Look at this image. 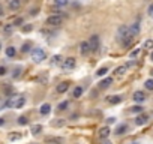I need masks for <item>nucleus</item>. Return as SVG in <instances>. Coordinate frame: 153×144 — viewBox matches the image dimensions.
<instances>
[{"label":"nucleus","instance_id":"f257e3e1","mask_svg":"<svg viewBox=\"0 0 153 144\" xmlns=\"http://www.w3.org/2000/svg\"><path fill=\"white\" fill-rule=\"evenodd\" d=\"M117 38L125 47H129L134 42V38L129 32V26H120L119 30H117Z\"/></svg>","mask_w":153,"mask_h":144},{"label":"nucleus","instance_id":"f03ea898","mask_svg":"<svg viewBox=\"0 0 153 144\" xmlns=\"http://www.w3.org/2000/svg\"><path fill=\"white\" fill-rule=\"evenodd\" d=\"M45 57H47V54H45V51H44L42 48H35V50H32V60H33L35 63L44 62Z\"/></svg>","mask_w":153,"mask_h":144},{"label":"nucleus","instance_id":"7ed1b4c3","mask_svg":"<svg viewBox=\"0 0 153 144\" xmlns=\"http://www.w3.org/2000/svg\"><path fill=\"white\" fill-rule=\"evenodd\" d=\"M63 20H65V17L62 14H56V15H51L47 18V24L51 26V27H56V26H60L63 23Z\"/></svg>","mask_w":153,"mask_h":144},{"label":"nucleus","instance_id":"20e7f679","mask_svg":"<svg viewBox=\"0 0 153 144\" xmlns=\"http://www.w3.org/2000/svg\"><path fill=\"white\" fill-rule=\"evenodd\" d=\"M74 68H75V59H74V57H68V59L63 60L62 69L65 71V72H69V71H72Z\"/></svg>","mask_w":153,"mask_h":144},{"label":"nucleus","instance_id":"39448f33","mask_svg":"<svg viewBox=\"0 0 153 144\" xmlns=\"http://www.w3.org/2000/svg\"><path fill=\"white\" fill-rule=\"evenodd\" d=\"M89 45H90V50L93 51H98L99 50V36L98 35H93L92 38H90V41H89Z\"/></svg>","mask_w":153,"mask_h":144},{"label":"nucleus","instance_id":"423d86ee","mask_svg":"<svg viewBox=\"0 0 153 144\" xmlns=\"http://www.w3.org/2000/svg\"><path fill=\"white\" fill-rule=\"evenodd\" d=\"M147 122H149V116L144 114V113H141V114H140L137 119H135V123H137L138 126H143V125H146Z\"/></svg>","mask_w":153,"mask_h":144},{"label":"nucleus","instance_id":"0eeeda50","mask_svg":"<svg viewBox=\"0 0 153 144\" xmlns=\"http://www.w3.org/2000/svg\"><path fill=\"white\" fill-rule=\"evenodd\" d=\"M90 51H92V50H90V45H89L87 41H83V42L80 44V53H81V54L86 56V54L90 53Z\"/></svg>","mask_w":153,"mask_h":144},{"label":"nucleus","instance_id":"6e6552de","mask_svg":"<svg viewBox=\"0 0 153 144\" xmlns=\"http://www.w3.org/2000/svg\"><path fill=\"white\" fill-rule=\"evenodd\" d=\"M8 6H9L11 11H18L21 8V0H9Z\"/></svg>","mask_w":153,"mask_h":144},{"label":"nucleus","instance_id":"1a4fd4ad","mask_svg":"<svg viewBox=\"0 0 153 144\" xmlns=\"http://www.w3.org/2000/svg\"><path fill=\"white\" fill-rule=\"evenodd\" d=\"M129 32H131L132 38L138 36V35H140V24H138V23H134V24H131V26H129Z\"/></svg>","mask_w":153,"mask_h":144},{"label":"nucleus","instance_id":"9d476101","mask_svg":"<svg viewBox=\"0 0 153 144\" xmlns=\"http://www.w3.org/2000/svg\"><path fill=\"white\" fill-rule=\"evenodd\" d=\"M132 98H134L135 102H143V101L146 99V95L143 93V92H140V90H138V92H135V93H134Z\"/></svg>","mask_w":153,"mask_h":144},{"label":"nucleus","instance_id":"9b49d317","mask_svg":"<svg viewBox=\"0 0 153 144\" xmlns=\"http://www.w3.org/2000/svg\"><path fill=\"white\" fill-rule=\"evenodd\" d=\"M68 89H69V83L63 81V83H60V84L57 86V93H65Z\"/></svg>","mask_w":153,"mask_h":144},{"label":"nucleus","instance_id":"f8f14e48","mask_svg":"<svg viewBox=\"0 0 153 144\" xmlns=\"http://www.w3.org/2000/svg\"><path fill=\"white\" fill-rule=\"evenodd\" d=\"M113 84V78H105V80H102L99 83V89H107Z\"/></svg>","mask_w":153,"mask_h":144},{"label":"nucleus","instance_id":"ddd939ff","mask_svg":"<svg viewBox=\"0 0 153 144\" xmlns=\"http://www.w3.org/2000/svg\"><path fill=\"white\" fill-rule=\"evenodd\" d=\"M39 111H41V114H42V116H48V114H50V111H51V105H50V104H42Z\"/></svg>","mask_w":153,"mask_h":144},{"label":"nucleus","instance_id":"4468645a","mask_svg":"<svg viewBox=\"0 0 153 144\" xmlns=\"http://www.w3.org/2000/svg\"><path fill=\"white\" fill-rule=\"evenodd\" d=\"M24 104H25V98H24V96H17L14 108H21V107L24 105Z\"/></svg>","mask_w":153,"mask_h":144},{"label":"nucleus","instance_id":"2eb2a0df","mask_svg":"<svg viewBox=\"0 0 153 144\" xmlns=\"http://www.w3.org/2000/svg\"><path fill=\"white\" fill-rule=\"evenodd\" d=\"M98 135H99V138H107L108 135H110V129L105 126V128H101L99 129V132H98Z\"/></svg>","mask_w":153,"mask_h":144},{"label":"nucleus","instance_id":"dca6fc26","mask_svg":"<svg viewBox=\"0 0 153 144\" xmlns=\"http://www.w3.org/2000/svg\"><path fill=\"white\" fill-rule=\"evenodd\" d=\"M107 101H108V104H119V102H122V96H116V95H113V96H108L107 98Z\"/></svg>","mask_w":153,"mask_h":144},{"label":"nucleus","instance_id":"f3484780","mask_svg":"<svg viewBox=\"0 0 153 144\" xmlns=\"http://www.w3.org/2000/svg\"><path fill=\"white\" fill-rule=\"evenodd\" d=\"M126 132H127V125H119L117 129H116V134L117 135H123Z\"/></svg>","mask_w":153,"mask_h":144},{"label":"nucleus","instance_id":"a211bd4d","mask_svg":"<svg viewBox=\"0 0 153 144\" xmlns=\"http://www.w3.org/2000/svg\"><path fill=\"white\" fill-rule=\"evenodd\" d=\"M127 71V66L125 65V66H119V68H116V71H114V74H116L117 77H122V75H125V72Z\"/></svg>","mask_w":153,"mask_h":144},{"label":"nucleus","instance_id":"6ab92c4d","mask_svg":"<svg viewBox=\"0 0 153 144\" xmlns=\"http://www.w3.org/2000/svg\"><path fill=\"white\" fill-rule=\"evenodd\" d=\"M41 131H42V126H41V125H33V126H32V134H33V135L41 134Z\"/></svg>","mask_w":153,"mask_h":144},{"label":"nucleus","instance_id":"aec40b11","mask_svg":"<svg viewBox=\"0 0 153 144\" xmlns=\"http://www.w3.org/2000/svg\"><path fill=\"white\" fill-rule=\"evenodd\" d=\"M15 53H17V51H15L14 47H8V48H6V56H8V57H14Z\"/></svg>","mask_w":153,"mask_h":144},{"label":"nucleus","instance_id":"412c9836","mask_svg":"<svg viewBox=\"0 0 153 144\" xmlns=\"http://www.w3.org/2000/svg\"><path fill=\"white\" fill-rule=\"evenodd\" d=\"M12 30H14V24H6L5 27H3V32H5L6 35H11Z\"/></svg>","mask_w":153,"mask_h":144},{"label":"nucleus","instance_id":"4be33fe9","mask_svg":"<svg viewBox=\"0 0 153 144\" xmlns=\"http://www.w3.org/2000/svg\"><path fill=\"white\" fill-rule=\"evenodd\" d=\"M83 95V87H75L74 89V98H80Z\"/></svg>","mask_w":153,"mask_h":144},{"label":"nucleus","instance_id":"5701e85b","mask_svg":"<svg viewBox=\"0 0 153 144\" xmlns=\"http://www.w3.org/2000/svg\"><path fill=\"white\" fill-rule=\"evenodd\" d=\"M21 71H23V68H21V66H17V68L14 69V72H12V77H14V78H18V77L21 75Z\"/></svg>","mask_w":153,"mask_h":144},{"label":"nucleus","instance_id":"b1692460","mask_svg":"<svg viewBox=\"0 0 153 144\" xmlns=\"http://www.w3.org/2000/svg\"><path fill=\"white\" fill-rule=\"evenodd\" d=\"M63 63V57L62 56H54L53 57V65H62Z\"/></svg>","mask_w":153,"mask_h":144},{"label":"nucleus","instance_id":"393cba45","mask_svg":"<svg viewBox=\"0 0 153 144\" xmlns=\"http://www.w3.org/2000/svg\"><path fill=\"white\" fill-rule=\"evenodd\" d=\"M68 105H69V102H68V101H63V102L59 104V107H57V108H59L60 111H63V110H66V108H68Z\"/></svg>","mask_w":153,"mask_h":144},{"label":"nucleus","instance_id":"a878e982","mask_svg":"<svg viewBox=\"0 0 153 144\" xmlns=\"http://www.w3.org/2000/svg\"><path fill=\"white\" fill-rule=\"evenodd\" d=\"M23 135L20 134V132H17V134H9V140L11 141H15V140H20Z\"/></svg>","mask_w":153,"mask_h":144},{"label":"nucleus","instance_id":"bb28decb","mask_svg":"<svg viewBox=\"0 0 153 144\" xmlns=\"http://www.w3.org/2000/svg\"><path fill=\"white\" fill-rule=\"evenodd\" d=\"M32 29H33V26H32V24H25V26H23V27H21V30H23L24 33L32 32Z\"/></svg>","mask_w":153,"mask_h":144},{"label":"nucleus","instance_id":"cd10ccee","mask_svg":"<svg viewBox=\"0 0 153 144\" xmlns=\"http://www.w3.org/2000/svg\"><path fill=\"white\" fill-rule=\"evenodd\" d=\"M144 86H146V89H147V90H153V78L147 80V81L144 83Z\"/></svg>","mask_w":153,"mask_h":144},{"label":"nucleus","instance_id":"c85d7f7f","mask_svg":"<svg viewBox=\"0 0 153 144\" xmlns=\"http://www.w3.org/2000/svg\"><path fill=\"white\" fill-rule=\"evenodd\" d=\"M131 111H132V113H138V114H141V113H143V107H141V105H135V107H132V108H131Z\"/></svg>","mask_w":153,"mask_h":144},{"label":"nucleus","instance_id":"c756f323","mask_svg":"<svg viewBox=\"0 0 153 144\" xmlns=\"http://www.w3.org/2000/svg\"><path fill=\"white\" fill-rule=\"evenodd\" d=\"M63 125H65V120H62V119L53 122V126H54V128H60V126H63Z\"/></svg>","mask_w":153,"mask_h":144},{"label":"nucleus","instance_id":"7c9ffc66","mask_svg":"<svg viewBox=\"0 0 153 144\" xmlns=\"http://www.w3.org/2000/svg\"><path fill=\"white\" fill-rule=\"evenodd\" d=\"M144 48H147V50L153 48V41H152V39H147V41L144 42Z\"/></svg>","mask_w":153,"mask_h":144},{"label":"nucleus","instance_id":"2f4dec72","mask_svg":"<svg viewBox=\"0 0 153 144\" xmlns=\"http://www.w3.org/2000/svg\"><path fill=\"white\" fill-rule=\"evenodd\" d=\"M30 47H32V45H30L29 42H25V44L23 45V48H21V51H23V53H29V51H30Z\"/></svg>","mask_w":153,"mask_h":144},{"label":"nucleus","instance_id":"473e14b6","mask_svg":"<svg viewBox=\"0 0 153 144\" xmlns=\"http://www.w3.org/2000/svg\"><path fill=\"white\" fill-rule=\"evenodd\" d=\"M18 125H27V117H24V116H21V117H18Z\"/></svg>","mask_w":153,"mask_h":144},{"label":"nucleus","instance_id":"72a5a7b5","mask_svg":"<svg viewBox=\"0 0 153 144\" xmlns=\"http://www.w3.org/2000/svg\"><path fill=\"white\" fill-rule=\"evenodd\" d=\"M107 72H108V69H107V68H101V69H98L96 75H98V77H102V75H105Z\"/></svg>","mask_w":153,"mask_h":144},{"label":"nucleus","instance_id":"f704fd0d","mask_svg":"<svg viewBox=\"0 0 153 144\" xmlns=\"http://www.w3.org/2000/svg\"><path fill=\"white\" fill-rule=\"evenodd\" d=\"M54 3L59 6H66L68 5V0H54Z\"/></svg>","mask_w":153,"mask_h":144},{"label":"nucleus","instance_id":"c9c22d12","mask_svg":"<svg viewBox=\"0 0 153 144\" xmlns=\"http://www.w3.org/2000/svg\"><path fill=\"white\" fill-rule=\"evenodd\" d=\"M140 51H141V48H135V50H132L131 53H129V56H131V57H135V56L140 53Z\"/></svg>","mask_w":153,"mask_h":144},{"label":"nucleus","instance_id":"e433bc0d","mask_svg":"<svg viewBox=\"0 0 153 144\" xmlns=\"http://www.w3.org/2000/svg\"><path fill=\"white\" fill-rule=\"evenodd\" d=\"M38 12H39V8H33V9H30V15L32 17H36Z\"/></svg>","mask_w":153,"mask_h":144},{"label":"nucleus","instance_id":"4c0bfd02","mask_svg":"<svg viewBox=\"0 0 153 144\" xmlns=\"http://www.w3.org/2000/svg\"><path fill=\"white\" fill-rule=\"evenodd\" d=\"M48 141H50V143H56V144H57V143H62V138H48Z\"/></svg>","mask_w":153,"mask_h":144},{"label":"nucleus","instance_id":"58836bf2","mask_svg":"<svg viewBox=\"0 0 153 144\" xmlns=\"http://www.w3.org/2000/svg\"><path fill=\"white\" fill-rule=\"evenodd\" d=\"M5 74H6V68L5 66H0V77L5 75Z\"/></svg>","mask_w":153,"mask_h":144},{"label":"nucleus","instance_id":"ea45409f","mask_svg":"<svg viewBox=\"0 0 153 144\" xmlns=\"http://www.w3.org/2000/svg\"><path fill=\"white\" fill-rule=\"evenodd\" d=\"M23 24V18H18V20H15V23H14V26H21Z\"/></svg>","mask_w":153,"mask_h":144},{"label":"nucleus","instance_id":"a19ab883","mask_svg":"<svg viewBox=\"0 0 153 144\" xmlns=\"http://www.w3.org/2000/svg\"><path fill=\"white\" fill-rule=\"evenodd\" d=\"M149 14H150V15L153 17V3H152V5L149 6Z\"/></svg>","mask_w":153,"mask_h":144},{"label":"nucleus","instance_id":"79ce46f5","mask_svg":"<svg viewBox=\"0 0 153 144\" xmlns=\"http://www.w3.org/2000/svg\"><path fill=\"white\" fill-rule=\"evenodd\" d=\"M3 15V6H2V3H0V17Z\"/></svg>","mask_w":153,"mask_h":144},{"label":"nucleus","instance_id":"37998d69","mask_svg":"<svg viewBox=\"0 0 153 144\" xmlns=\"http://www.w3.org/2000/svg\"><path fill=\"white\" fill-rule=\"evenodd\" d=\"M5 125V119H0V126H3Z\"/></svg>","mask_w":153,"mask_h":144},{"label":"nucleus","instance_id":"c03bdc74","mask_svg":"<svg viewBox=\"0 0 153 144\" xmlns=\"http://www.w3.org/2000/svg\"><path fill=\"white\" fill-rule=\"evenodd\" d=\"M102 144H111L110 141H104V143H102Z\"/></svg>","mask_w":153,"mask_h":144},{"label":"nucleus","instance_id":"a18cd8bd","mask_svg":"<svg viewBox=\"0 0 153 144\" xmlns=\"http://www.w3.org/2000/svg\"><path fill=\"white\" fill-rule=\"evenodd\" d=\"M150 59H152V60H153V51H152V56H150Z\"/></svg>","mask_w":153,"mask_h":144},{"label":"nucleus","instance_id":"49530a36","mask_svg":"<svg viewBox=\"0 0 153 144\" xmlns=\"http://www.w3.org/2000/svg\"><path fill=\"white\" fill-rule=\"evenodd\" d=\"M150 74H152V77H153V69H152V71H150Z\"/></svg>","mask_w":153,"mask_h":144},{"label":"nucleus","instance_id":"de8ad7c7","mask_svg":"<svg viewBox=\"0 0 153 144\" xmlns=\"http://www.w3.org/2000/svg\"><path fill=\"white\" fill-rule=\"evenodd\" d=\"M0 50H2V44H0Z\"/></svg>","mask_w":153,"mask_h":144},{"label":"nucleus","instance_id":"09e8293b","mask_svg":"<svg viewBox=\"0 0 153 144\" xmlns=\"http://www.w3.org/2000/svg\"><path fill=\"white\" fill-rule=\"evenodd\" d=\"M134 144H137V143H134Z\"/></svg>","mask_w":153,"mask_h":144},{"label":"nucleus","instance_id":"8fccbe9b","mask_svg":"<svg viewBox=\"0 0 153 144\" xmlns=\"http://www.w3.org/2000/svg\"><path fill=\"white\" fill-rule=\"evenodd\" d=\"M33 144H36V143H33Z\"/></svg>","mask_w":153,"mask_h":144}]
</instances>
